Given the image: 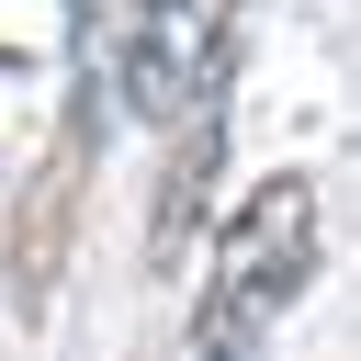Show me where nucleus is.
<instances>
[{"label": "nucleus", "mask_w": 361, "mask_h": 361, "mask_svg": "<svg viewBox=\"0 0 361 361\" xmlns=\"http://www.w3.org/2000/svg\"><path fill=\"white\" fill-rule=\"evenodd\" d=\"M226 45H237V0H135V45H124V102L147 124H192L226 90Z\"/></svg>", "instance_id": "2"}, {"label": "nucleus", "mask_w": 361, "mask_h": 361, "mask_svg": "<svg viewBox=\"0 0 361 361\" xmlns=\"http://www.w3.org/2000/svg\"><path fill=\"white\" fill-rule=\"evenodd\" d=\"M305 271H316V180L282 169V180H259V192L226 214L214 271H203L192 327H180V361H259L271 327L293 316Z\"/></svg>", "instance_id": "1"}, {"label": "nucleus", "mask_w": 361, "mask_h": 361, "mask_svg": "<svg viewBox=\"0 0 361 361\" xmlns=\"http://www.w3.org/2000/svg\"><path fill=\"white\" fill-rule=\"evenodd\" d=\"M180 135V158H169V180H158V226H147V248H158V271L180 259V237L203 226V203H214V147H226V113L203 102L192 124H169Z\"/></svg>", "instance_id": "3"}]
</instances>
